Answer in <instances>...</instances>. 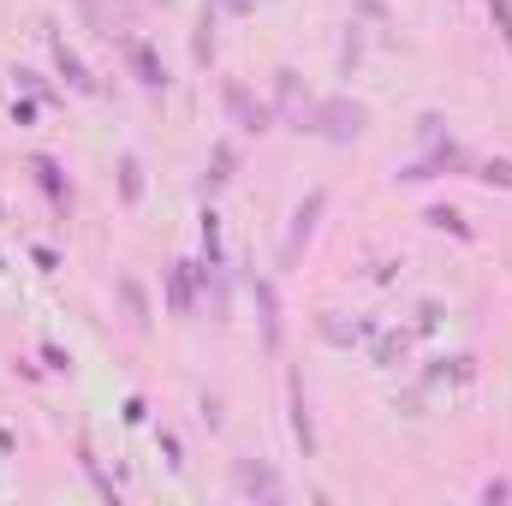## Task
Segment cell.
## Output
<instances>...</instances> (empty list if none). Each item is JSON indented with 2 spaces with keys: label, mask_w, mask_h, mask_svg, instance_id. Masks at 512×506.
I'll use <instances>...</instances> for the list:
<instances>
[{
  "label": "cell",
  "mask_w": 512,
  "mask_h": 506,
  "mask_svg": "<svg viewBox=\"0 0 512 506\" xmlns=\"http://www.w3.org/2000/svg\"><path fill=\"white\" fill-rule=\"evenodd\" d=\"M364 126H370V108H364V102H352V96H328V102H316V131H322V137L352 143V137H364Z\"/></svg>",
  "instance_id": "cell-1"
},
{
  "label": "cell",
  "mask_w": 512,
  "mask_h": 506,
  "mask_svg": "<svg viewBox=\"0 0 512 506\" xmlns=\"http://www.w3.org/2000/svg\"><path fill=\"white\" fill-rule=\"evenodd\" d=\"M274 114L292 131H316V102L298 90V72H274Z\"/></svg>",
  "instance_id": "cell-2"
},
{
  "label": "cell",
  "mask_w": 512,
  "mask_h": 506,
  "mask_svg": "<svg viewBox=\"0 0 512 506\" xmlns=\"http://www.w3.org/2000/svg\"><path fill=\"white\" fill-rule=\"evenodd\" d=\"M233 489H239V495H256V501H280V495H286V483H280L274 465H262V459H239V465H233Z\"/></svg>",
  "instance_id": "cell-3"
},
{
  "label": "cell",
  "mask_w": 512,
  "mask_h": 506,
  "mask_svg": "<svg viewBox=\"0 0 512 506\" xmlns=\"http://www.w3.org/2000/svg\"><path fill=\"white\" fill-rule=\"evenodd\" d=\"M322 209H328V191H310V197H304V203L292 209V233H286V262H298V251L310 245V233H316Z\"/></svg>",
  "instance_id": "cell-4"
},
{
  "label": "cell",
  "mask_w": 512,
  "mask_h": 506,
  "mask_svg": "<svg viewBox=\"0 0 512 506\" xmlns=\"http://www.w3.org/2000/svg\"><path fill=\"white\" fill-rule=\"evenodd\" d=\"M227 114L239 120V131H268L274 126V108H262L245 84H227Z\"/></svg>",
  "instance_id": "cell-5"
},
{
  "label": "cell",
  "mask_w": 512,
  "mask_h": 506,
  "mask_svg": "<svg viewBox=\"0 0 512 506\" xmlns=\"http://www.w3.org/2000/svg\"><path fill=\"white\" fill-rule=\"evenodd\" d=\"M197 262H173L167 268V304H173V316H191L197 310Z\"/></svg>",
  "instance_id": "cell-6"
},
{
  "label": "cell",
  "mask_w": 512,
  "mask_h": 506,
  "mask_svg": "<svg viewBox=\"0 0 512 506\" xmlns=\"http://www.w3.org/2000/svg\"><path fill=\"white\" fill-rule=\"evenodd\" d=\"M286 393H292V441L304 447V459L316 453V423H310V399H304V376L286 381Z\"/></svg>",
  "instance_id": "cell-7"
},
{
  "label": "cell",
  "mask_w": 512,
  "mask_h": 506,
  "mask_svg": "<svg viewBox=\"0 0 512 506\" xmlns=\"http://www.w3.org/2000/svg\"><path fill=\"white\" fill-rule=\"evenodd\" d=\"M30 173H36V185L48 191V203H54V209H66V203H72V185H66V173H60V161H54V155H30Z\"/></svg>",
  "instance_id": "cell-8"
},
{
  "label": "cell",
  "mask_w": 512,
  "mask_h": 506,
  "mask_svg": "<svg viewBox=\"0 0 512 506\" xmlns=\"http://www.w3.org/2000/svg\"><path fill=\"white\" fill-rule=\"evenodd\" d=\"M126 60H131V72H137V84H143V90H167V66H161V54H155L149 42H131Z\"/></svg>",
  "instance_id": "cell-9"
},
{
  "label": "cell",
  "mask_w": 512,
  "mask_h": 506,
  "mask_svg": "<svg viewBox=\"0 0 512 506\" xmlns=\"http://www.w3.org/2000/svg\"><path fill=\"white\" fill-rule=\"evenodd\" d=\"M251 292H256V322H262V346L274 352V346H280V298H274V286H268V280H251Z\"/></svg>",
  "instance_id": "cell-10"
},
{
  "label": "cell",
  "mask_w": 512,
  "mask_h": 506,
  "mask_svg": "<svg viewBox=\"0 0 512 506\" xmlns=\"http://www.w3.org/2000/svg\"><path fill=\"white\" fill-rule=\"evenodd\" d=\"M54 60H60V72H66V84H72L78 96H96V90H102V84L90 78V66H84V60H78V54H72L66 42H54Z\"/></svg>",
  "instance_id": "cell-11"
},
{
  "label": "cell",
  "mask_w": 512,
  "mask_h": 506,
  "mask_svg": "<svg viewBox=\"0 0 512 506\" xmlns=\"http://www.w3.org/2000/svg\"><path fill=\"white\" fill-rule=\"evenodd\" d=\"M233 167H239V149H233V143H215V155H209V173H203V191H221V185L233 179Z\"/></svg>",
  "instance_id": "cell-12"
},
{
  "label": "cell",
  "mask_w": 512,
  "mask_h": 506,
  "mask_svg": "<svg viewBox=\"0 0 512 506\" xmlns=\"http://www.w3.org/2000/svg\"><path fill=\"white\" fill-rule=\"evenodd\" d=\"M429 227H441V233H453V239H471V227H465V215L459 209H447V203H435L429 215H423Z\"/></svg>",
  "instance_id": "cell-13"
},
{
  "label": "cell",
  "mask_w": 512,
  "mask_h": 506,
  "mask_svg": "<svg viewBox=\"0 0 512 506\" xmlns=\"http://www.w3.org/2000/svg\"><path fill=\"white\" fill-rule=\"evenodd\" d=\"M471 376H477L471 358H441V364L429 370V387H435V381H471Z\"/></svg>",
  "instance_id": "cell-14"
},
{
  "label": "cell",
  "mask_w": 512,
  "mask_h": 506,
  "mask_svg": "<svg viewBox=\"0 0 512 506\" xmlns=\"http://www.w3.org/2000/svg\"><path fill=\"white\" fill-rule=\"evenodd\" d=\"M120 197H126V203H137V197H143V161H137V155H126V161H120Z\"/></svg>",
  "instance_id": "cell-15"
},
{
  "label": "cell",
  "mask_w": 512,
  "mask_h": 506,
  "mask_svg": "<svg viewBox=\"0 0 512 506\" xmlns=\"http://www.w3.org/2000/svg\"><path fill=\"white\" fill-rule=\"evenodd\" d=\"M405 346H411L405 334H382V340H376V364H382V370H393V364H405Z\"/></svg>",
  "instance_id": "cell-16"
},
{
  "label": "cell",
  "mask_w": 512,
  "mask_h": 506,
  "mask_svg": "<svg viewBox=\"0 0 512 506\" xmlns=\"http://www.w3.org/2000/svg\"><path fill=\"white\" fill-rule=\"evenodd\" d=\"M120 298H126L131 322H137V328H149V304H143V286H137V280H120Z\"/></svg>",
  "instance_id": "cell-17"
},
{
  "label": "cell",
  "mask_w": 512,
  "mask_h": 506,
  "mask_svg": "<svg viewBox=\"0 0 512 506\" xmlns=\"http://www.w3.org/2000/svg\"><path fill=\"white\" fill-rule=\"evenodd\" d=\"M215 54V6H203V18H197V60H209Z\"/></svg>",
  "instance_id": "cell-18"
},
{
  "label": "cell",
  "mask_w": 512,
  "mask_h": 506,
  "mask_svg": "<svg viewBox=\"0 0 512 506\" xmlns=\"http://www.w3.org/2000/svg\"><path fill=\"white\" fill-rule=\"evenodd\" d=\"M203 256H209V262H221V215H215V209L203 215Z\"/></svg>",
  "instance_id": "cell-19"
},
{
  "label": "cell",
  "mask_w": 512,
  "mask_h": 506,
  "mask_svg": "<svg viewBox=\"0 0 512 506\" xmlns=\"http://www.w3.org/2000/svg\"><path fill=\"white\" fill-rule=\"evenodd\" d=\"M477 179H489V185H507V191H512V161H501V155H495V161H483V167H477Z\"/></svg>",
  "instance_id": "cell-20"
},
{
  "label": "cell",
  "mask_w": 512,
  "mask_h": 506,
  "mask_svg": "<svg viewBox=\"0 0 512 506\" xmlns=\"http://www.w3.org/2000/svg\"><path fill=\"white\" fill-rule=\"evenodd\" d=\"M489 12H495V30H501V42L512 54V0H489Z\"/></svg>",
  "instance_id": "cell-21"
},
{
  "label": "cell",
  "mask_w": 512,
  "mask_h": 506,
  "mask_svg": "<svg viewBox=\"0 0 512 506\" xmlns=\"http://www.w3.org/2000/svg\"><path fill=\"white\" fill-rule=\"evenodd\" d=\"M42 364H48V370H72V358H66L60 346H42Z\"/></svg>",
  "instance_id": "cell-22"
},
{
  "label": "cell",
  "mask_w": 512,
  "mask_h": 506,
  "mask_svg": "<svg viewBox=\"0 0 512 506\" xmlns=\"http://www.w3.org/2000/svg\"><path fill=\"white\" fill-rule=\"evenodd\" d=\"M358 12L364 18H387V0H358Z\"/></svg>",
  "instance_id": "cell-23"
},
{
  "label": "cell",
  "mask_w": 512,
  "mask_h": 506,
  "mask_svg": "<svg viewBox=\"0 0 512 506\" xmlns=\"http://www.w3.org/2000/svg\"><path fill=\"white\" fill-rule=\"evenodd\" d=\"M221 6H227V12H251L256 0H221Z\"/></svg>",
  "instance_id": "cell-24"
}]
</instances>
